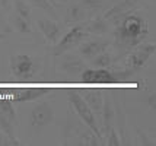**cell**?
<instances>
[{
  "label": "cell",
  "instance_id": "15",
  "mask_svg": "<svg viewBox=\"0 0 156 146\" xmlns=\"http://www.w3.org/2000/svg\"><path fill=\"white\" fill-rule=\"evenodd\" d=\"M85 9L83 6H70L67 9V13H66V23H76V22H80L86 18L85 13Z\"/></svg>",
  "mask_w": 156,
  "mask_h": 146
},
{
  "label": "cell",
  "instance_id": "18",
  "mask_svg": "<svg viewBox=\"0 0 156 146\" xmlns=\"http://www.w3.org/2000/svg\"><path fill=\"white\" fill-rule=\"evenodd\" d=\"M0 111H3L6 116H9L10 118L16 120V114H15V108H13V101L12 98L9 97H2L0 98ZM18 121V120H16Z\"/></svg>",
  "mask_w": 156,
  "mask_h": 146
},
{
  "label": "cell",
  "instance_id": "14",
  "mask_svg": "<svg viewBox=\"0 0 156 146\" xmlns=\"http://www.w3.org/2000/svg\"><path fill=\"white\" fill-rule=\"evenodd\" d=\"M18 124V121L10 118L9 116H6L3 111H0V130L6 133L9 137L16 139V133H15V127Z\"/></svg>",
  "mask_w": 156,
  "mask_h": 146
},
{
  "label": "cell",
  "instance_id": "7",
  "mask_svg": "<svg viewBox=\"0 0 156 146\" xmlns=\"http://www.w3.org/2000/svg\"><path fill=\"white\" fill-rule=\"evenodd\" d=\"M140 3V0H122L121 3L115 5L114 7H111L108 12H105V15L102 16V19L105 22H114L120 21L122 16L129 15L133 9H136V6Z\"/></svg>",
  "mask_w": 156,
  "mask_h": 146
},
{
  "label": "cell",
  "instance_id": "12",
  "mask_svg": "<svg viewBox=\"0 0 156 146\" xmlns=\"http://www.w3.org/2000/svg\"><path fill=\"white\" fill-rule=\"evenodd\" d=\"M50 92H51V89H48V88H28V89H23L18 94H15L12 97V101L13 102H29V101H35L38 98L47 95Z\"/></svg>",
  "mask_w": 156,
  "mask_h": 146
},
{
  "label": "cell",
  "instance_id": "6",
  "mask_svg": "<svg viewBox=\"0 0 156 146\" xmlns=\"http://www.w3.org/2000/svg\"><path fill=\"white\" fill-rule=\"evenodd\" d=\"M54 120V110L48 102H40L31 110V123L35 127L50 124Z\"/></svg>",
  "mask_w": 156,
  "mask_h": 146
},
{
  "label": "cell",
  "instance_id": "9",
  "mask_svg": "<svg viewBox=\"0 0 156 146\" xmlns=\"http://www.w3.org/2000/svg\"><path fill=\"white\" fill-rule=\"evenodd\" d=\"M37 25H38V29L41 31V34L44 35V38L47 40L50 44H55V42L60 40L61 35V27L53 19H38L37 21Z\"/></svg>",
  "mask_w": 156,
  "mask_h": 146
},
{
  "label": "cell",
  "instance_id": "21",
  "mask_svg": "<svg viewBox=\"0 0 156 146\" xmlns=\"http://www.w3.org/2000/svg\"><path fill=\"white\" fill-rule=\"evenodd\" d=\"M107 134H108V136H107V142H105V143H107L108 146H118V145H121L120 137H118V134H117V132H115V129H114V127H111Z\"/></svg>",
  "mask_w": 156,
  "mask_h": 146
},
{
  "label": "cell",
  "instance_id": "3",
  "mask_svg": "<svg viewBox=\"0 0 156 146\" xmlns=\"http://www.w3.org/2000/svg\"><path fill=\"white\" fill-rule=\"evenodd\" d=\"M155 42H144V44H139L136 45L133 50H130V54L127 57V72H130L131 75L136 73L139 70L142 69L143 66L146 64V62L149 60L152 54H155Z\"/></svg>",
  "mask_w": 156,
  "mask_h": 146
},
{
  "label": "cell",
  "instance_id": "17",
  "mask_svg": "<svg viewBox=\"0 0 156 146\" xmlns=\"http://www.w3.org/2000/svg\"><path fill=\"white\" fill-rule=\"evenodd\" d=\"M13 27L22 34H31L32 32V27H31V19H25L19 15L13 13Z\"/></svg>",
  "mask_w": 156,
  "mask_h": 146
},
{
  "label": "cell",
  "instance_id": "5",
  "mask_svg": "<svg viewBox=\"0 0 156 146\" xmlns=\"http://www.w3.org/2000/svg\"><path fill=\"white\" fill-rule=\"evenodd\" d=\"M9 66H10L12 75L19 80H28L35 73L34 60L28 54H13L10 57Z\"/></svg>",
  "mask_w": 156,
  "mask_h": 146
},
{
  "label": "cell",
  "instance_id": "19",
  "mask_svg": "<svg viewBox=\"0 0 156 146\" xmlns=\"http://www.w3.org/2000/svg\"><path fill=\"white\" fill-rule=\"evenodd\" d=\"M15 13L25 19H31V7L25 0H15Z\"/></svg>",
  "mask_w": 156,
  "mask_h": 146
},
{
  "label": "cell",
  "instance_id": "11",
  "mask_svg": "<svg viewBox=\"0 0 156 146\" xmlns=\"http://www.w3.org/2000/svg\"><path fill=\"white\" fill-rule=\"evenodd\" d=\"M80 94V97L85 99V102L89 105V108L95 114H101L102 111V107H104V95H102L101 91L94 89V91H88V89H83Z\"/></svg>",
  "mask_w": 156,
  "mask_h": 146
},
{
  "label": "cell",
  "instance_id": "2",
  "mask_svg": "<svg viewBox=\"0 0 156 146\" xmlns=\"http://www.w3.org/2000/svg\"><path fill=\"white\" fill-rule=\"evenodd\" d=\"M67 97H69V102L73 105V108H75L76 114L79 116V118H80L85 124L88 126L92 132L95 133L98 137H101L102 139L101 130H99V127H98V124H96L95 112L89 108V105L85 102V99L80 97V94L75 89H69L67 91Z\"/></svg>",
  "mask_w": 156,
  "mask_h": 146
},
{
  "label": "cell",
  "instance_id": "8",
  "mask_svg": "<svg viewBox=\"0 0 156 146\" xmlns=\"http://www.w3.org/2000/svg\"><path fill=\"white\" fill-rule=\"evenodd\" d=\"M109 47V41L108 40H102V38H95V40H90V41L83 42L80 47H79V53L83 59H88L92 60L95 56H98L99 53L105 51Z\"/></svg>",
  "mask_w": 156,
  "mask_h": 146
},
{
  "label": "cell",
  "instance_id": "13",
  "mask_svg": "<svg viewBox=\"0 0 156 146\" xmlns=\"http://www.w3.org/2000/svg\"><path fill=\"white\" fill-rule=\"evenodd\" d=\"M60 70L69 76H80V73L85 70V63L77 56H69L60 64Z\"/></svg>",
  "mask_w": 156,
  "mask_h": 146
},
{
  "label": "cell",
  "instance_id": "23",
  "mask_svg": "<svg viewBox=\"0 0 156 146\" xmlns=\"http://www.w3.org/2000/svg\"><path fill=\"white\" fill-rule=\"evenodd\" d=\"M147 102H149V107H150V108L155 111V110H156V95H155V92L149 95V98H147Z\"/></svg>",
  "mask_w": 156,
  "mask_h": 146
},
{
  "label": "cell",
  "instance_id": "22",
  "mask_svg": "<svg viewBox=\"0 0 156 146\" xmlns=\"http://www.w3.org/2000/svg\"><path fill=\"white\" fill-rule=\"evenodd\" d=\"M0 145H16L19 146L20 142L18 139H12V137H9L6 133L3 132V130H0Z\"/></svg>",
  "mask_w": 156,
  "mask_h": 146
},
{
  "label": "cell",
  "instance_id": "25",
  "mask_svg": "<svg viewBox=\"0 0 156 146\" xmlns=\"http://www.w3.org/2000/svg\"><path fill=\"white\" fill-rule=\"evenodd\" d=\"M3 38H5V34H2V32H0V40H3Z\"/></svg>",
  "mask_w": 156,
  "mask_h": 146
},
{
  "label": "cell",
  "instance_id": "1",
  "mask_svg": "<svg viewBox=\"0 0 156 146\" xmlns=\"http://www.w3.org/2000/svg\"><path fill=\"white\" fill-rule=\"evenodd\" d=\"M149 35V23L142 15L130 12L129 15L122 16L120 21L115 22V47L122 54H127L130 50H133L136 45Z\"/></svg>",
  "mask_w": 156,
  "mask_h": 146
},
{
  "label": "cell",
  "instance_id": "24",
  "mask_svg": "<svg viewBox=\"0 0 156 146\" xmlns=\"http://www.w3.org/2000/svg\"><path fill=\"white\" fill-rule=\"evenodd\" d=\"M7 3H9V0H2V5L3 6H7Z\"/></svg>",
  "mask_w": 156,
  "mask_h": 146
},
{
  "label": "cell",
  "instance_id": "10",
  "mask_svg": "<svg viewBox=\"0 0 156 146\" xmlns=\"http://www.w3.org/2000/svg\"><path fill=\"white\" fill-rule=\"evenodd\" d=\"M80 79L86 84H107L112 82L111 72L107 69H85L80 73Z\"/></svg>",
  "mask_w": 156,
  "mask_h": 146
},
{
  "label": "cell",
  "instance_id": "16",
  "mask_svg": "<svg viewBox=\"0 0 156 146\" xmlns=\"http://www.w3.org/2000/svg\"><path fill=\"white\" fill-rule=\"evenodd\" d=\"M112 63H114V57H112V54L108 53L107 50L99 53L98 56H95L92 59V64L96 66V69H107Z\"/></svg>",
  "mask_w": 156,
  "mask_h": 146
},
{
  "label": "cell",
  "instance_id": "20",
  "mask_svg": "<svg viewBox=\"0 0 156 146\" xmlns=\"http://www.w3.org/2000/svg\"><path fill=\"white\" fill-rule=\"evenodd\" d=\"M32 5H35L37 7H41L42 10H45L51 18H54V19H57V13H55L54 7H53V5H51V2L50 0H29Z\"/></svg>",
  "mask_w": 156,
  "mask_h": 146
},
{
  "label": "cell",
  "instance_id": "4",
  "mask_svg": "<svg viewBox=\"0 0 156 146\" xmlns=\"http://www.w3.org/2000/svg\"><path fill=\"white\" fill-rule=\"evenodd\" d=\"M88 34L89 32L86 31L83 23L73 27L61 40H58V41L54 44L53 54H54V56H61L63 53H66L69 50H72L73 47H76L77 44H80V42L88 37Z\"/></svg>",
  "mask_w": 156,
  "mask_h": 146
}]
</instances>
